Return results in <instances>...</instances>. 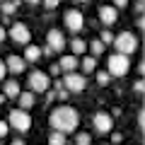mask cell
Instances as JSON below:
<instances>
[{"label":"cell","instance_id":"1","mask_svg":"<svg viewBox=\"0 0 145 145\" xmlns=\"http://www.w3.org/2000/svg\"><path fill=\"white\" fill-rule=\"evenodd\" d=\"M78 121H80V116L72 106H58V109L51 111V126L58 133H70V131H75L78 128Z\"/></svg>","mask_w":145,"mask_h":145},{"label":"cell","instance_id":"2","mask_svg":"<svg viewBox=\"0 0 145 145\" xmlns=\"http://www.w3.org/2000/svg\"><path fill=\"white\" fill-rule=\"evenodd\" d=\"M114 46H116V53L121 56H128L138 48V39H135L133 31H121L119 36H114Z\"/></svg>","mask_w":145,"mask_h":145},{"label":"cell","instance_id":"3","mask_svg":"<svg viewBox=\"0 0 145 145\" xmlns=\"http://www.w3.org/2000/svg\"><path fill=\"white\" fill-rule=\"evenodd\" d=\"M7 126H12L15 131H29L31 128V116L27 114V111H22V109H12L10 111V119H7Z\"/></svg>","mask_w":145,"mask_h":145},{"label":"cell","instance_id":"4","mask_svg":"<svg viewBox=\"0 0 145 145\" xmlns=\"http://www.w3.org/2000/svg\"><path fill=\"white\" fill-rule=\"evenodd\" d=\"M131 68V61L128 56H121V53H114V56L109 58V75H116V78H121V75H126Z\"/></svg>","mask_w":145,"mask_h":145},{"label":"cell","instance_id":"5","mask_svg":"<svg viewBox=\"0 0 145 145\" xmlns=\"http://www.w3.org/2000/svg\"><path fill=\"white\" fill-rule=\"evenodd\" d=\"M61 85H65V92H82L87 87V78L80 75V72H65Z\"/></svg>","mask_w":145,"mask_h":145},{"label":"cell","instance_id":"6","mask_svg":"<svg viewBox=\"0 0 145 145\" xmlns=\"http://www.w3.org/2000/svg\"><path fill=\"white\" fill-rule=\"evenodd\" d=\"M29 87H31V94H34V92H48V87H51V78H48L46 72H41V70H34L29 75Z\"/></svg>","mask_w":145,"mask_h":145},{"label":"cell","instance_id":"7","mask_svg":"<svg viewBox=\"0 0 145 145\" xmlns=\"http://www.w3.org/2000/svg\"><path fill=\"white\" fill-rule=\"evenodd\" d=\"M7 34H10V39L12 41H17V44H29V39H31V31H29V27L27 24H22V22H15V24L10 27V31H7Z\"/></svg>","mask_w":145,"mask_h":145},{"label":"cell","instance_id":"8","mask_svg":"<svg viewBox=\"0 0 145 145\" xmlns=\"http://www.w3.org/2000/svg\"><path fill=\"white\" fill-rule=\"evenodd\" d=\"M94 128L99 131V133H109L111 131V126H114V119H111V114H106V111H97L92 119Z\"/></svg>","mask_w":145,"mask_h":145},{"label":"cell","instance_id":"9","mask_svg":"<svg viewBox=\"0 0 145 145\" xmlns=\"http://www.w3.org/2000/svg\"><path fill=\"white\" fill-rule=\"evenodd\" d=\"M65 27H68L70 31H75V34H78V31L85 27V17H82V12H78V10H68V12H65Z\"/></svg>","mask_w":145,"mask_h":145},{"label":"cell","instance_id":"10","mask_svg":"<svg viewBox=\"0 0 145 145\" xmlns=\"http://www.w3.org/2000/svg\"><path fill=\"white\" fill-rule=\"evenodd\" d=\"M46 39H48V48H51L53 53H56V51H63V48H65V36H63L58 29H48Z\"/></svg>","mask_w":145,"mask_h":145},{"label":"cell","instance_id":"11","mask_svg":"<svg viewBox=\"0 0 145 145\" xmlns=\"http://www.w3.org/2000/svg\"><path fill=\"white\" fill-rule=\"evenodd\" d=\"M24 58H20V56H15V53H10V56L5 58V70H10V72H15V75H20V72H24Z\"/></svg>","mask_w":145,"mask_h":145},{"label":"cell","instance_id":"12","mask_svg":"<svg viewBox=\"0 0 145 145\" xmlns=\"http://www.w3.org/2000/svg\"><path fill=\"white\" fill-rule=\"evenodd\" d=\"M99 20H102L106 27H111L116 20H119V15H116V7H111V5H104V7H99Z\"/></svg>","mask_w":145,"mask_h":145},{"label":"cell","instance_id":"13","mask_svg":"<svg viewBox=\"0 0 145 145\" xmlns=\"http://www.w3.org/2000/svg\"><path fill=\"white\" fill-rule=\"evenodd\" d=\"M58 68L65 72H75V68H78V58L75 56H63L61 61H58Z\"/></svg>","mask_w":145,"mask_h":145},{"label":"cell","instance_id":"14","mask_svg":"<svg viewBox=\"0 0 145 145\" xmlns=\"http://www.w3.org/2000/svg\"><path fill=\"white\" fill-rule=\"evenodd\" d=\"M22 58H24V63H27V61H29V63H36L39 58H41V48H39V46H31V44H27L24 56H22Z\"/></svg>","mask_w":145,"mask_h":145},{"label":"cell","instance_id":"15","mask_svg":"<svg viewBox=\"0 0 145 145\" xmlns=\"http://www.w3.org/2000/svg\"><path fill=\"white\" fill-rule=\"evenodd\" d=\"M17 94H20V82H17V80H7L5 82V94H3V97H12V99H17Z\"/></svg>","mask_w":145,"mask_h":145},{"label":"cell","instance_id":"16","mask_svg":"<svg viewBox=\"0 0 145 145\" xmlns=\"http://www.w3.org/2000/svg\"><path fill=\"white\" fill-rule=\"evenodd\" d=\"M17 99H20V109H22V111H27L29 106H34V94H31V92H20Z\"/></svg>","mask_w":145,"mask_h":145},{"label":"cell","instance_id":"17","mask_svg":"<svg viewBox=\"0 0 145 145\" xmlns=\"http://www.w3.org/2000/svg\"><path fill=\"white\" fill-rule=\"evenodd\" d=\"M70 48H72V53H75V58H78V56H82V53L87 51V44H85L82 39H72V41H70Z\"/></svg>","mask_w":145,"mask_h":145},{"label":"cell","instance_id":"18","mask_svg":"<svg viewBox=\"0 0 145 145\" xmlns=\"http://www.w3.org/2000/svg\"><path fill=\"white\" fill-rule=\"evenodd\" d=\"M89 51H92V58H97V56H102V53H104V44L99 41V39H94V41L89 44Z\"/></svg>","mask_w":145,"mask_h":145},{"label":"cell","instance_id":"19","mask_svg":"<svg viewBox=\"0 0 145 145\" xmlns=\"http://www.w3.org/2000/svg\"><path fill=\"white\" fill-rule=\"evenodd\" d=\"M48 145H65V135L58 133V131H53V133L48 135Z\"/></svg>","mask_w":145,"mask_h":145},{"label":"cell","instance_id":"20","mask_svg":"<svg viewBox=\"0 0 145 145\" xmlns=\"http://www.w3.org/2000/svg\"><path fill=\"white\" fill-rule=\"evenodd\" d=\"M94 68H97V58H92V56L82 58V70H85V72H92Z\"/></svg>","mask_w":145,"mask_h":145},{"label":"cell","instance_id":"21","mask_svg":"<svg viewBox=\"0 0 145 145\" xmlns=\"http://www.w3.org/2000/svg\"><path fill=\"white\" fill-rule=\"evenodd\" d=\"M75 145H92V135H89V133H78Z\"/></svg>","mask_w":145,"mask_h":145},{"label":"cell","instance_id":"22","mask_svg":"<svg viewBox=\"0 0 145 145\" xmlns=\"http://www.w3.org/2000/svg\"><path fill=\"white\" fill-rule=\"evenodd\" d=\"M15 7H17V3H10V0H3V3H0V10L5 12V15H12Z\"/></svg>","mask_w":145,"mask_h":145},{"label":"cell","instance_id":"23","mask_svg":"<svg viewBox=\"0 0 145 145\" xmlns=\"http://www.w3.org/2000/svg\"><path fill=\"white\" fill-rule=\"evenodd\" d=\"M99 41H102L104 46H106V44H114V34H111L109 29H104L102 34H99Z\"/></svg>","mask_w":145,"mask_h":145},{"label":"cell","instance_id":"24","mask_svg":"<svg viewBox=\"0 0 145 145\" xmlns=\"http://www.w3.org/2000/svg\"><path fill=\"white\" fill-rule=\"evenodd\" d=\"M109 80H111V75H109L106 70L97 72V82H99V85H109Z\"/></svg>","mask_w":145,"mask_h":145},{"label":"cell","instance_id":"25","mask_svg":"<svg viewBox=\"0 0 145 145\" xmlns=\"http://www.w3.org/2000/svg\"><path fill=\"white\" fill-rule=\"evenodd\" d=\"M133 89H135V92H138V94H143V89H145V82H143V80H135Z\"/></svg>","mask_w":145,"mask_h":145},{"label":"cell","instance_id":"26","mask_svg":"<svg viewBox=\"0 0 145 145\" xmlns=\"http://www.w3.org/2000/svg\"><path fill=\"white\" fill-rule=\"evenodd\" d=\"M138 128H145V111H138Z\"/></svg>","mask_w":145,"mask_h":145},{"label":"cell","instance_id":"27","mask_svg":"<svg viewBox=\"0 0 145 145\" xmlns=\"http://www.w3.org/2000/svg\"><path fill=\"white\" fill-rule=\"evenodd\" d=\"M41 3L48 7V10H53V7H58V3H61V0H41Z\"/></svg>","mask_w":145,"mask_h":145},{"label":"cell","instance_id":"28","mask_svg":"<svg viewBox=\"0 0 145 145\" xmlns=\"http://www.w3.org/2000/svg\"><path fill=\"white\" fill-rule=\"evenodd\" d=\"M7 128H10V126H7V121H0V138H3V135H7Z\"/></svg>","mask_w":145,"mask_h":145},{"label":"cell","instance_id":"29","mask_svg":"<svg viewBox=\"0 0 145 145\" xmlns=\"http://www.w3.org/2000/svg\"><path fill=\"white\" fill-rule=\"evenodd\" d=\"M121 140H123V135H121V133H114V135H111V143H114V145H119Z\"/></svg>","mask_w":145,"mask_h":145},{"label":"cell","instance_id":"30","mask_svg":"<svg viewBox=\"0 0 145 145\" xmlns=\"http://www.w3.org/2000/svg\"><path fill=\"white\" fill-rule=\"evenodd\" d=\"M128 5V0H114V7H126Z\"/></svg>","mask_w":145,"mask_h":145},{"label":"cell","instance_id":"31","mask_svg":"<svg viewBox=\"0 0 145 145\" xmlns=\"http://www.w3.org/2000/svg\"><path fill=\"white\" fill-rule=\"evenodd\" d=\"M41 56H53V51H51L48 46H44V48H41Z\"/></svg>","mask_w":145,"mask_h":145},{"label":"cell","instance_id":"32","mask_svg":"<svg viewBox=\"0 0 145 145\" xmlns=\"http://www.w3.org/2000/svg\"><path fill=\"white\" fill-rule=\"evenodd\" d=\"M58 72H61V68H58V63H53L51 65V75H58Z\"/></svg>","mask_w":145,"mask_h":145},{"label":"cell","instance_id":"33","mask_svg":"<svg viewBox=\"0 0 145 145\" xmlns=\"http://www.w3.org/2000/svg\"><path fill=\"white\" fill-rule=\"evenodd\" d=\"M5 72H7V70H5V63H3V61H0V80H3V78H5Z\"/></svg>","mask_w":145,"mask_h":145},{"label":"cell","instance_id":"34","mask_svg":"<svg viewBox=\"0 0 145 145\" xmlns=\"http://www.w3.org/2000/svg\"><path fill=\"white\" fill-rule=\"evenodd\" d=\"M5 36H7V31H5V29H3V27H0V44L5 41Z\"/></svg>","mask_w":145,"mask_h":145},{"label":"cell","instance_id":"35","mask_svg":"<svg viewBox=\"0 0 145 145\" xmlns=\"http://www.w3.org/2000/svg\"><path fill=\"white\" fill-rule=\"evenodd\" d=\"M12 145H24V140H20V138H17V140H12Z\"/></svg>","mask_w":145,"mask_h":145},{"label":"cell","instance_id":"36","mask_svg":"<svg viewBox=\"0 0 145 145\" xmlns=\"http://www.w3.org/2000/svg\"><path fill=\"white\" fill-rule=\"evenodd\" d=\"M27 3H31V5H36V3H41V0H27Z\"/></svg>","mask_w":145,"mask_h":145},{"label":"cell","instance_id":"37","mask_svg":"<svg viewBox=\"0 0 145 145\" xmlns=\"http://www.w3.org/2000/svg\"><path fill=\"white\" fill-rule=\"evenodd\" d=\"M78 3H89V0H78Z\"/></svg>","mask_w":145,"mask_h":145},{"label":"cell","instance_id":"38","mask_svg":"<svg viewBox=\"0 0 145 145\" xmlns=\"http://www.w3.org/2000/svg\"><path fill=\"white\" fill-rule=\"evenodd\" d=\"M0 3H3V0H0Z\"/></svg>","mask_w":145,"mask_h":145}]
</instances>
